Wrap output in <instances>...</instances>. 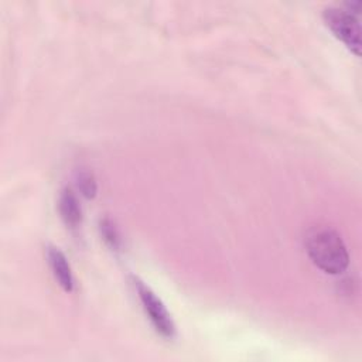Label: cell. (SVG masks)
Here are the masks:
<instances>
[{
  "label": "cell",
  "mask_w": 362,
  "mask_h": 362,
  "mask_svg": "<svg viewBox=\"0 0 362 362\" xmlns=\"http://www.w3.org/2000/svg\"><path fill=\"white\" fill-rule=\"evenodd\" d=\"M305 250L311 262L328 274H339L349 264L345 242L329 226L313 228L305 236Z\"/></svg>",
  "instance_id": "6da1fadb"
},
{
  "label": "cell",
  "mask_w": 362,
  "mask_h": 362,
  "mask_svg": "<svg viewBox=\"0 0 362 362\" xmlns=\"http://www.w3.org/2000/svg\"><path fill=\"white\" fill-rule=\"evenodd\" d=\"M76 185H78V189L81 191V194L83 197L93 198L96 195L98 185H96V180H95L92 173H89V171H79L78 177H76Z\"/></svg>",
  "instance_id": "8992f818"
},
{
  "label": "cell",
  "mask_w": 362,
  "mask_h": 362,
  "mask_svg": "<svg viewBox=\"0 0 362 362\" xmlns=\"http://www.w3.org/2000/svg\"><path fill=\"white\" fill-rule=\"evenodd\" d=\"M100 232H102V236L103 239L112 246V247H117L119 246V233L115 228V225L109 221V219H103L102 223H100Z\"/></svg>",
  "instance_id": "52a82bcc"
},
{
  "label": "cell",
  "mask_w": 362,
  "mask_h": 362,
  "mask_svg": "<svg viewBox=\"0 0 362 362\" xmlns=\"http://www.w3.org/2000/svg\"><path fill=\"white\" fill-rule=\"evenodd\" d=\"M59 214L61 218L64 219V222L69 226V228H76L81 223L82 219V211H81V205L78 202L76 195L72 192V189L65 188L61 195H59Z\"/></svg>",
  "instance_id": "5b68a950"
},
{
  "label": "cell",
  "mask_w": 362,
  "mask_h": 362,
  "mask_svg": "<svg viewBox=\"0 0 362 362\" xmlns=\"http://www.w3.org/2000/svg\"><path fill=\"white\" fill-rule=\"evenodd\" d=\"M322 18L332 34L341 40L351 52L359 55L361 25L358 16L341 7H328L322 11Z\"/></svg>",
  "instance_id": "7a4b0ae2"
},
{
  "label": "cell",
  "mask_w": 362,
  "mask_h": 362,
  "mask_svg": "<svg viewBox=\"0 0 362 362\" xmlns=\"http://www.w3.org/2000/svg\"><path fill=\"white\" fill-rule=\"evenodd\" d=\"M133 284L136 287L140 303H141L146 314L148 315V320L153 324L154 329L164 338H174L175 337V324H174L168 310L163 304V301L151 291L150 287H147L139 279L134 277Z\"/></svg>",
  "instance_id": "3957f363"
},
{
  "label": "cell",
  "mask_w": 362,
  "mask_h": 362,
  "mask_svg": "<svg viewBox=\"0 0 362 362\" xmlns=\"http://www.w3.org/2000/svg\"><path fill=\"white\" fill-rule=\"evenodd\" d=\"M48 263L52 270V274L58 284L65 290L66 293H71L74 290V276L71 266L65 257V255L55 246H49L47 252Z\"/></svg>",
  "instance_id": "277c9868"
}]
</instances>
